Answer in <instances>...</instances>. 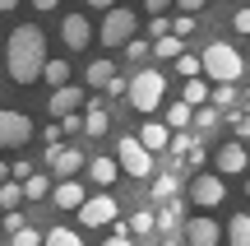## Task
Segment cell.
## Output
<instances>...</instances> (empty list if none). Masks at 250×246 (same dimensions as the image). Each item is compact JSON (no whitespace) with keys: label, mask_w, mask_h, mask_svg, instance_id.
I'll list each match as a JSON object with an SVG mask.
<instances>
[{"label":"cell","mask_w":250,"mask_h":246,"mask_svg":"<svg viewBox=\"0 0 250 246\" xmlns=\"http://www.w3.org/2000/svg\"><path fill=\"white\" fill-rule=\"evenodd\" d=\"M46 33L37 23H19L14 33H9V42H5V70H9V79L19 84V89H28V84H37L42 79V70H46Z\"/></svg>","instance_id":"obj_1"},{"label":"cell","mask_w":250,"mask_h":246,"mask_svg":"<svg viewBox=\"0 0 250 246\" xmlns=\"http://www.w3.org/2000/svg\"><path fill=\"white\" fill-rule=\"evenodd\" d=\"M199 56H204V74L213 84H236L246 74V61H241V51L232 42H208Z\"/></svg>","instance_id":"obj_2"},{"label":"cell","mask_w":250,"mask_h":246,"mask_svg":"<svg viewBox=\"0 0 250 246\" xmlns=\"http://www.w3.org/2000/svg\"><path fill=\"white\" fill-rule=\"evenodd\" d=\"M162 98H167V74L162 70H134L130 74V107L134 112H158Z\"/></svg>","instance_id":"obj_3"},{"label":"cell","mask_w":250,"mask_h":246,"mask_svg":"<svg viewBox=\"0 0 250 246\" xmlns=\"http://www.w3.org/2000/svg\"><path fill=\"white\" fill-rule=\"evenodd\" d=\"M102 46H130L134 37H139V14L134 9H111V14H102V28H98Z\"/></svg>","instance_id":"obj_4"},{"label":"cell","mask_w":250,"mask_h":246,"mask_svg":"<svg viewBox=\"0 0 250 246\" xmlns=\"http://www.w3.org/2000/svg\"><path fill=\"white\" fill-rule=\"evenodd\" d=\"M116 163H121L125 177H134V181L153 177V154L139 144V135H121V139H116Z\"/></svg>","instance_id":"obj_5"},{"label":"cell","mask_w":250,"mask_h":246,"mask_svg":"<svg viewBox=\"0 0 250 246\" xmlns=\"http://www.w3.org/2000/svg\"><path fill=\"white\" fill-rule=\"evenodd\" d=\"M116 219H121V209H116V195H107V191L88 195V204L79 209V223H83V228H111Z\"/></svg>","instance_id":"obj_6"},{"label":"cell","mask_w":250,"mask_h":246,"mask_svg":"<svg viewBox=\"0 0 250 246\" xmlns=\"http://www.w3.org/2000/svg\"><path fill=\"white\" fill-rule=\"evenodd\" d=\"M28 139H33V121H28L23 112L0 107V149H23Z\"/></svg>","instance_id":"obj_7"},{"label":"cell","mask_w":250,"mask_h":246,"mask_svg":"<svg viewBox=\"0 0 250 246\" xmlns=\"http://www.w3.org/2000/svg\"><path fill=\"white\" fill-rule=\"evenodd\" d=\"M190 200L199 204V209H218V204L227 200V186L218 172H199L195 181H190Z\"/></svg>","instance_id":"obj_8"},{"label":"cell","mask_w":250,"mask_h":246,"mask_svg":"<svg viewBox=\"0 0 250 246\" xmlns=\"http://www.w3.org/2000/svg\"><path fill=\"white\" fill-rule=\"evenodd\" d=\"M46 167H51L61 181H74V172H79V167H88V154H83V149H74V144L46 149Z\"/></svg>","instance_id":"obj_9"},{"label":"cell","mask_w":250,"mask_h":246,"mask_svg":"<svg viewBox=\"0 0 250 246\" xmlns=\"http://www.w3.org/2000/svg\"><path fill=\"white\" fill-rule=\"evenodd\" d=\"M61 42H65V51H88V46H93L88 14H65L61 19Z\"/></svg>","instance_id":"obj_10"},{"label":"cell","mask_w":250,"mask_h":246,"mask_svg":"<svg viewBox=\"0 0 250 246\" xmlns=\"http://www.w3.org/2000/svg\"><path fill=\"white\" fill-rule=\"evenodd\" d=\"M246 163H250V154H246L241 139H227V144H218V154H213L218 177H236V172H246Z\"/></svg>","instance_id":"obj_11"},{"label":"cell","mask_w":250,"mask_h":246,"mask_svg":"<svg viewBox=\"0 0 250 246\" xmlns=\"http://www.w3.org/2000/svg\"><path fill=\"white\" fill-rule=\"evenodd\" d=\"M227 237V228H218L208 214H195V219L186 223V246H218Z\"/></svg>","instance_id":"obj_12"},{"label":"cell","mask_w":250,"mask_h":246,"mask_svg":"<svg viewBox=\"0 0 250 246\" xmlns=\"http://www.w3.org/2000/svg\"><path fill=\"white\" fill-rule=\"evenodd\" d=\"M79 107H83V89H79V84H70V89H56L51 98H46V112H51L56 121L79 116Z\"/></svg>","instance_id":"obj_13"},{"label":"cell","mask_w":250,"mask_h":246,"mask_svg":"<svg viewBox=\"0 0 250 246\" xmlns=\"http://www.w3.org/2000/svg\"><path fill=\"white\" fill-rule=\"evenodd\" d=\"M171 139H176V130H171L167 121H144V126H139V144L148 149V154H162V149H171Z\"/></svg>","instance_id":"obj_14"},{"label":"cell","mask_w":250,"mask_h":246,"mask_svg":"<svg viewBox=\"0 0 250 246\" xmlns=\"http://www.w3.org/2000/svg\"><path fill=\"white\" fill-rule=\"evenodd\" d=\"M51 200H56V209H74V214H79L83 204H88V191H83L79 181H56Z\"/></svg>","instance_id":"obj_15"},{"label":"cell","mask_w":250,"mask_h":246,"mask_svg":"<svg viewBox=\"0 0 250 246\" xmlns=\"http://www.w3.org/2000/svg\"><path fill=\"white\" fill-rule=\"evenodd\" d=\"M116 177H121V163H116V158H88V181L98 186V191H107Z\"/></svg>","instance_id":"obj_16"},{"label":"cell","mask_w":250,"mask_h":246,"mask_svg":"<svg viewBox=\"0 0 250 246\" xmlns=\"http://www.w3.org/2000/svg\"><path fill=\"white\" fill-rule=\"evenodd\" d=\"M107 130H111V116H107V107H102V102H88V107H83V135L102 139Z\"/></svg>","instance_id":"obj_17"},{"label":"cell","mask_w":250,"mask_h":246,"mask_svg":"<svg viewBox=\"0 0 250 246\" xmlns=\"http://www.w3.org/2000/svg\"><path fill=\"white\" fill-rule=\"evenodd\" d=\"M83 79H88L93 89H102V93H107V84L116 79V61H107V56H102V61H88V70H83Z\"/></svg>","instance_id":"obj_18"},{"label":"cell","mask_w":250,"mask_h":246,"mask_svg":"<svg viewBox=\"0 0 250 246\" xmlns=\"http://www.w3.org/2000/svg\"><path fill=\"white\" fill-rule=\"evenodd\" d=\"M42 79L51 84V93H56V89H70V61H65V56H51L46 70H42Z\"/></svg>","instance_id":"obj_19"},{"label":"cell","mask_w":250,"mask_h":246,"mask_svg":"<svg viewBox=\"0 0 250 246\" xmlns=\"http://www.w3.org/2000/svg\"><path fill=\"white\" fill-rule=\"evenodd\" d=\"M208 98H213V93H208V84H204V79L181 84V102H186V107H208Z\"/></svg>","instance_id":"obj_20"},{"label":"cell","mask_w":250,"mask_h":246,"mask_svg":"<svg viewBox=\"0 0 250 246\" xmlns=\"http://www.w3.org/2000/svg\"><path fill=\"white\" fill-rule=\"evenodd\" d=\"M23 200H28L23 181H5V186H0V209H5V214H14V209H19Z\"/></svg>","instance_id":"obj_21"},{"label":"cell","mask_w":250,"mask_h":246,"mask_svg":"<svg viewBox=\"0 0 250 246\" xmlns=\"http://www.w3.org/2000/svg\"><path fill=\"white\" fill-rule=\"evenodd\" d=\"M227 242H232V246H250V214H232V223H227Z\"/></svg>","instance_id":"obj_22"},{"label":"cell","mask_w":250,"mask_h":246,"mask_svg":"<svg viewBox=\"0 0 250 246\" xmlns=\"http://www.w3.org/2000/svg\"><path fill=\"white\" fill-rule=\"evenodd\" d=\"M153 56H158V61H181V56H186V42H181V37H162V42H153Z\"/></svg>","instance_id":"obj_23"},{"label":"cell","mask_w":250,"mask_h":246,"mask_svg":"<svg viewBox=\"0 0 250 246\" xmlns=\"http://www.w3.org/2000/svg\"><path fill=\"white\" fill-rule=\"evenodd\" d=\"M176 74H181V79H199V74H204V56H195V51H186V56H181V61H176Z\"/></svg>","instance_id":"obj_24"},{"label":"cell","mask_w":250,"mask_h":246,"mask_svg":"<svg viewBox=\"0 0 250 246\" xmlns=\"http://www.w3.org/2000/svg\"><path fill=\"white\" fill-rule=\"evenodd\" d=\"M190 121H195V107H186V102H171V107H167V126L176 130V135L190 126Z\"/></svg>","instance_id":"obj_25"},{"label":"cell","mask_w":250,"mask_h":246,"mask_svg":"<svg viewBox=\"0 0 250 246\" xmlns=\"http://www.w3.org/2000/svg\"><path fill=\"white\" fill-rule=\"evenodd\" d=\"M176 223H181V204L171 200V204H162V209H158V232H162V237H171Z\"/></svg>","instance_id":"obj_26"},{"label":"cell","mask_w":250,"mask_h":246,"mask_svg":"<svg viewBox=\"0 0 250 246\" xmlns=\"http://www.w3.org/2000/svg\"><path fill=\"white\" fill-rule=\"evenodd\" d=\"M42 246H83V237L61 223V228H46V242H42Z\"/></svg>","instance_id":"obj_27"},{"label":"cell","mask_w":250,"mask_h":246,"mask_svg":"<svg viewBox=\"0 0 250 246\" xmlns=\"http://www.w3.org/2000/svg\"><path fill=\"white\" fill-rule=\"evenodd\" d=\"M153 195H158L162 204H171V200H176V177H171V172L153 177Z\"/></svg>","instance_id":"obj_28"},{"label":"cell","mask_w":250,"mask_h":246,"mask_svg":"<svg viewBox=\"0 0 250 246\" xmlns=\"http://www.w3.org/2000/svg\"><path fill=\"white\" fill-rule=\"evenodd\" d=\"M23 191H28V200H51V191H56V186H51V181H46V177H42V172H37V177H33V181H28V186H23Z\"/></svg>","instance_id":"obj_29"},{"label":"cell","mask_w":250,"mask_h":246,"mask_svg":"<svg viewBox=\"0 0 250 246\" xmlns=\"http://www.w3.org/2000/svg\"><path fill=\"white\" fill-rule=\"evenodd\" d=\"M144 56H153V42H148V37H134V42L125 46V61H134V65H139Z\"/></svg>","instance_id":"obj_30"},{"label":"cell","mask_w":250,"mask_h":246,"mask_svg":"<svg viewBox=\"0 0 250 246\" xmlns=\"http://www.w3.org/2000/svg\"><path fill=\"white\" fill-rule=\"evenodd\" d=\"M153 228H158V214H153V209H139L130 219V232H153Z\"/></svg>","instance_id":"obj_31"},{"label":"cell","mask_w":250,"mask_h":246,"mask_svg":"<svg viewBox=\"0 0 250 246\" xmlns=\"http://www.w3.org/2000/svg\"><path fill=\"white\" fill-rule=\"evenodd\" d=\"M190 33H195V19H190V14H176V19H171V37H181V42H186Z\"/></svg>","instance_id":"obj_32"},{"label":"cell","mask_w":250,"mask_h":246,"mask_svg":"<svg viewBox=\"0 0 250 246\" xmlns=\"http://www.w3.org/2000/svg\"><path fill=\"white\" fill-rule=\"evenodd\" d=\"M236 102V84H218L213 89V107H232Z\"/></svg>","instance_id":"obj_33"},{"label":"cell","mask_w":250,"mask_h":246,"mask_svg":"<svg viewBox=\"0 0 250 246\" xmlns=\"http://www.w3.org/2000/svg\"><path fill=\"white\" fill-rule=\"evenodd\" d=\"M46 237H42V232H33V228H23V232H19V237H9V246H42Z\"/></svg>","instance_id":"obj_34"},{"label":"cell","mask_w":250,"mask_h":246,"mask_svg":"<svg viewBox=\"0 0 250 246\" xmlns=\"http://www.w3.org/2000/svg\"><path fill=\"white\" fill-rule=\"evenodd\" d=\"M61 121H51V126H42V139H46V149H61Z\"/></svg>","instance_id":"obj_35"},{"label":"cell","mask_w":250,"mask_h":246,"mask_svg":"<svg viewBox=\"0 0 250 246\" xmlns=\"http://www.w3.org/2000/svg\"><path fill=\"white\" fill-rule=\"evenodd\" d=\"M0 228H5V232H14V237H19V232L28 228V219H23V214L14 209V214H5V223H0Z\"/></svg>","instance_id":"obj_36"},{"label":"cell","mask_w":250,"mask_h":246,"mask_svg":"<svg viewBox=\"0 0 250 246\" xmlns=\"http://www.w3.org/2000/svg\"><path fill=\"white\" fill-rule=\"evenodd\" d=\"M176 5V0H144V9H148L153 19H167V9Z\"/></svg>","instance_id":"obj_37"},{"label":"cell","mask_w":250,"mask_h":246,"mask_svg":"<svg viewBox=\"0 0 250 246\" xmlns=\"http://www.w3.org/2000/svg\"><path fill=\"white\" fill-rule=\"evenodd\" d=\"M195 126H204V130L218 126V107H199V112H195Z\"/></svg>","instance_id":"obj_38"},{"label":"cell","mask_w":250,"mask_h":246,"mask_svg":"<svg viewBox=\"0 0 250 246\" xmlns=\"http://www.w3.org/2000/svg\"><path fill=\"white\" fill-rule=\"evenodd\" d=\"M199 144V139H190V135H176V139H171V154H186L190 158V149H195Z\"/></svg>","instance_id":"obj_39"},{"label":"cell","mask_w":250,"mask_h":246,"mask_svg":"<svg viewBox=\"0 0 250 246\" xmlns=\"http://www.w3.org/2000/svg\"><path fill=\"white\" fill-rule=\"evenodd\" d=\"M107 93H111V98H130V79H121V74H116V79L107 84Z\"/></svg>","instance_id":"obj_40"},{"label":"cell","mask_w":250,"mask_h":246,"mask_svg":"<svg viewBox=\"0 0 250 246\" xmlns=\"http://www.w3.org/2000/svg\"><path fill=\"white\" fill-rule=\"evenodd\" d=\"M232 28H236V33H246V37H250V9H236V14H232Z\"/></svg>","instance_id":"obj_41"},{"label":"cell","mask_w":250,"mask_h":246,"mask_svg":"<svg viewBox=\"0 0 250 246\" xmlns=\"http://www.w3.org/2000/svg\"><path fill=\"white\" fill-rule=\"evenodd\" d=\"M61 130H65V135H79V130H83V112H79V116H65Z\"/></svg>","instance_id":"obj_42"},{"label":"cell","mask_w":250,"mask_h":246,"mask_svg":"<svg viewBox=\"0 0 250 246\" xmlns=\"http://www.w3.org/2000/svg\"><path fill=\"white\" fill-rule=\"evenodd\" d=\"M236 121V139H250V112H241V116H232Z\"/></svg>","instance_id":"obj_43"},{"label":"cell","mask_w":250,"mask_h":246,"mask_svg":"<svg viewBox=\"0 0 250 246\" xmlns=\"http://www.w3.org/2000/svg\"><path fill=\"white\" fill-rule=\"evenodd\" d=\"M176 9H181V14H190V19H195L199 9H204V0H176Z\"/></svg>","instance_id":"obj_44"},{"label":"cell","mask_w":250,"mask_h":246,"mask_svg":"<svg viewBox=\"0 0 250 246\" xmlns=\"http://www.w3.org/2000/svg\"><path fill=\"white\" fill-rule=\"evenodd\" d=\"M83 5H88V9H102V14H111V9H116V0H83Z\"/></svg>","instance_id":"obj_45"},{"label":"cell","mask_w":250,"mask_h":246,"mask_svg":"<svg viewBox=\"0 0 250 246\" xmlns=\"http://www.w3.org/2000/svg\"><path fill=\"white\" fill-rule=\"evenodd\" d=\"M5 181H14V167H9L5 158H0V186H5Z\"/></svg>","instance_id":"obj_46"},{"label":"cell","mask_w":250,"mask_h":246,"mask_svg":"<svg viewBox=\"0 0 250 246\" xmlns=\"http://www.w3.org/2000/svg\"><path fill=\"white\" fill-rule=\"evenodd\" d=\"M33 9H61V0H28Z\"/></svg>","instance_id":"obj_47"},{"label":"cell","mask_w":250,"mask_h":246,"mask_svg":"<svg viewBox=\"0 0 250 246\" xmlns=\"http://www.w3.org/2000/svg\"><path fill=\"white\" fill-rule=\"evenodd\" d=\"M102 246H134V242H130V237H107Z\"/></svg>","instance_id":"obj_48"},{"label":"cell","mask_w":250,"mask_h":246,"mask_svg":"<svg viewBox=\"0 0 250 246\" xmlns=\"http://www.w3.org/2000/svg\"><path fill=\"white\" fill-rule=\"evenodd\" d=\"M9 9H19V0H0V14H9Z\"/></svg>","instance_id":"obj_49"},{"label":"cell","mask_w":250,"mask_h":246,"mask_svg":"<svg viewBox=\"0 0 250 246\" xmlns=\"http://www.w3.org/2000/svg\"><path fill=\"white\" fill-rule=\"evenodd\" d=\"M158 246H181V237H162V242H158Z\"/></svg>","instance_id":"obj_50"},{"label":"cell","mask_w":250,"mask_h":246,"mask_svg":"<svg viewBox=\"0 0 250 246\" xmlns=\"http://www.w3.org/2000/svg\"><path fill=\"white\" fill-rule=\"evenodd\" d=\"M246 112H250V93H246Z\"/></svg>","instance_id":"obj_51"},{"label":"cell","mask_w":250,"mask_h":246,"mask_svg":"<svg viewBox=\"0 0 250 246\" xmlns=\"http://www.w3.org/2000/svg\"><path fill=\"white\" fill-rule=\"evenodd\" d=\"M246 195H250V177H246Z\"/></svg>","instance_id":"obj_52"},{"label":"cell","mask_w":250,"mask_h":246,"mask_svg":"<svg viewBox=\"0 0 250 246\" xmlns=\"http://www.w3.org/2000/svg\"><path fill=\"white\" fill-rule=\"evenodd\" d=\"M0 223H5V214H0Z\"/></svg>","instance_id":"obj_53"}]
</instances>
